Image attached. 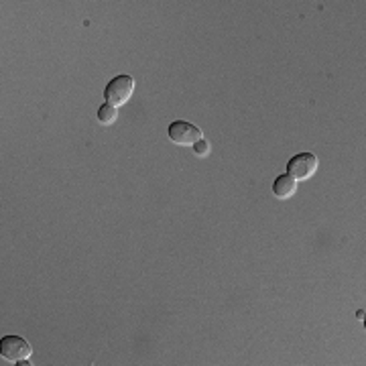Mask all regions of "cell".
I'll list each match as a JSON object with an SVG mask.
<instances>
[{"instance_id": "cell-1", "label": "cell", "mask_w": 366, "mask_h": 366, "mask_svg": "<svg viewBox=\"0 0 366 366\" xmlns=\"http://www.w3.org/2000/svg\"><path fill=\"white\" fill-rule=\"evenodd\" d=\"M132 92H134V79L131 76H118L110 79L104 90V100L108 106H122L131 100Z\"/></svg>"}, {"instance_id": "cell-2", "label": "cell", "mask_w": 366, "mask_h": 366, "mask_svg": "<svg viewBox=\"0 0 366 366\" xmlns=\"http://www.w3.org/2000/svg\"><path fill=\"white\" fill-rule=\"evenodd\" d=\"M31 354H33L31 344L21 336H4L0 340V356H2V360H6L11 365L25 362V360H29Z\"/></svg>"}, {"instance_id": "cell-3", "label": "cell", "mask_w": 366, "mask_h": 366, "mask_svg": "<svg viewBox=\"0 0 366 366\" xmlns=\"http://www.w3.org/2000/svg\"><path fill=\"white\" fill-rule=\"evenodd\" d=\"M289 177H293L295 182H305L310 177H314V173L317 171V157L314 153H300L295 157H291L287 163Z\"/></svg>"}, {"instance_id": "cell-4", "label": "cell", "mask_w": 366, "mask_h": 366, "mask_svg": "<svg viewBox=\"0 0 366 366\" xmlns=\"http://www.w3.org/2000/svg\"><path fill=\"white\" fill-rule=\"evenodd\" d=\"M167 134L169 139L175 144H182V147H187V144H196L197 141H202V131L194 127L192 122H185V120H175L171 122L169 129H167Z\"/></svg>"}, {"instance_id": "cell-5", "label": "cell", "mask_w": 366, "mask_h": 366, "mask_svg": "<svg viewBox=\"0 0 366 366\" xmlns=\"http://www.w3.org/2000/svg\"><path fill=\"white\" fill-rule=\"evenodd\" d=\"M295 192H297V182H295L293 177L281 175V177L274 179L273 194L279 197V199H289L291 196H295Z\"/></svg>"}, {"instance_id": "cell-6", "label": "cell", "mask_w": 366, "mask_h": 366, "mask_svg": "<svg viewBox=\"0 0 366 366\" xmlns=\"http://www.w3.org/2000/svg\"><path fill=\"white\" fill-rule=\"evenodd\" d=\"M114 120H117V108L108 104L100 106V110H98V122L104 124V127H110V124H114Z\"/></svg>"}, {"instance_id": "cell-7", "label": "cell", "mask_w": 366, "mask_h": 366, "mask_svg": "<svg viewBox=\"0 0 366 366\" xmlns=\"http://www.w3.org/2000/svg\"><path fill=\"white\" fill-rule=\"evenodd\" d=\"M194 151H196L197 157H206V155L209 153V143L202 139V141H197V143L194 144Z\"/></svg>"}]
</instances>
